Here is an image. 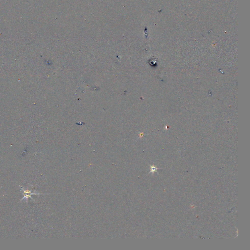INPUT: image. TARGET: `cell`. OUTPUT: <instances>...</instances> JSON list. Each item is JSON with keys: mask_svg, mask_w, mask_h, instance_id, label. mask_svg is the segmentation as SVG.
<instances>
[{"mask_svg": "<svg viewBox=\"0 0 250 250\" xmlns=\"http://www.w3.org/2000/svg\"><path fill=\"white\" fill-rule=\"evenodd\" d=\"M21 191H22L23 192V196L24 197L22 198V199L20 201H21L22 200H24V199H26V202H27V199L29 198H31L32 200H34L31 197V196L32 195H37V196H39L40 195L41 193H39V192H38L37 191H36L35 192H31V191H30V190H25L24 189V188L23 187L21 188Z\"/></svg>", "mask_w": 250, "mask_h": 250, "instance_id": "6da1fadb", "label": "cell"}]
</instances>
